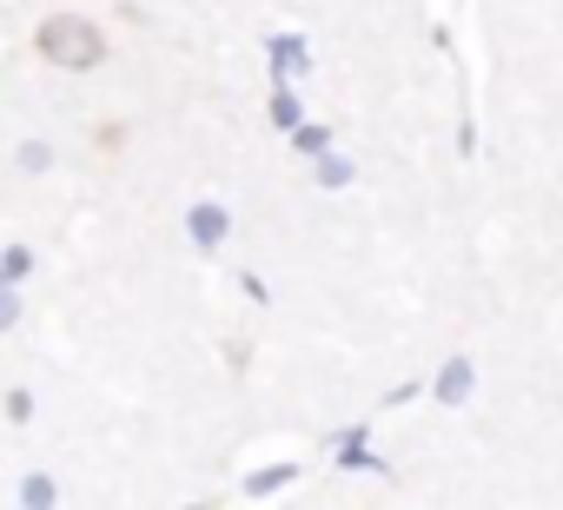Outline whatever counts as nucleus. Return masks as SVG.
I'll return each mask as SVG.
<instances>
[{
	"instance_id": "1",
	"label": "nucleus",
	"mask_w": 563,
	"mask_h": 510,
	"mask_svg": "<svg viewBox=\"0 0 563 510\" xmlns=\"http://www.w3.org/2000/svg\"><path fill=\"white\" fill-rule=\"evenodd\" d=\"M41 47H47L54 60H67V67H93V60H100V34H93L87 21H47Z\"/></svg>"
}]
</instances>
